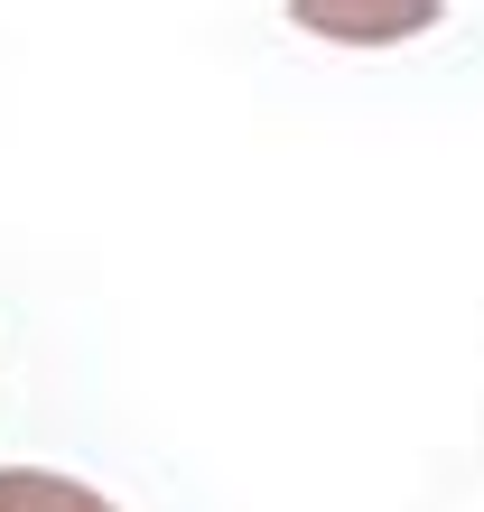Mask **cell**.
<instances>
[{
    "mask_svg": "<svg viewBox=\"0 0 484 512\" xmlns=\"http://www.w3.org/2000/svg\"><path fill=\"white\" fill-rule=\"evenodd\" d=\"M0 512H112V503L56 466H0Z\"/></svg>",
    "mask_w": 484,
    "mask_h": 512,
    "instance_id": "cell-1",
    "label": "cell"
}]
</instances>
